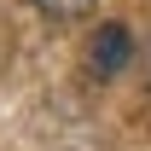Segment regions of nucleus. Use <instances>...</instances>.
Segmentation results:
<instances>
[{"mask_svg": "<svg viewBox=\"0 0 151 151\" xmlns=\"http://www.w3.org/2000/svg\"><path fill=\"white\" fill-rule=\"evenodd\" d=\"M134 58V35L128 23H99L93 41H87V76H99V81H111V76H122V64Z\"/></svg>", "mask_w": 151, "mask_h": 151, "instance_id": "obj_1", "label": "nucleus"}, {"mask_svg": "<svg viewBox=\"0 0 151 151\" xmlns=\"http://www.w3.org/2000/svg\"><path fill=\"white\" fill-rule=\"evenodd\" d=\"M35 12H41V18H52V23H76V18L93 12V0H35Z\"/></svg>", "mask_w": 151, "mask_h": 151, "instance_id": "obj_2", "label": "nucleus"}, {"mask_svg": "<svg viewBox=\"0 0 151 151\" xmlns=\"http://www.w3.org/2000/svg\"><path fill=\"white\" fill-rule=\"evenodd\" d=\"M145 81H151V47H145Z\"/></svg>", "mask_w": 151, "mask_h": 151, "instance_id": "obj_3", "label": "nucleus"}]
</instances>
